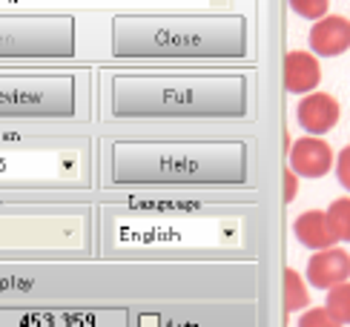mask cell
Instances as JSON below:
<instances>
[{"label":"cell","mask_w":350,"mask_h":327,"mask_svg":"<svg viewBox=\"0 0 350 327\" xmlns=\"http://www.w3.org/2000/svg\"><path fill=\"white\" fill-rule=\"evenodd\" d=\"M78 109L72 69H0V121H66Z\"/></svg>","instance_id":"obj_1"},{"label":"cell","mask_w":350,"mask_h":327,"mask_svg":"<svg viewBox=\"0 0 350 327\" xmlns=\"http://www.w3.org/2000/svg\"><path fill=\"white\" fill-rule=\"evenodd\" d=\"M72 55V18H0V61H66Z\"/></svg>","instance_id":"obj_2"},{"label":"cell","mask_w":350,"mask_h":327,"mask_svg":"<svg viewBox=\"0 0 350 327\" xmlns=\"http://www.w3.org/2000/svg\"><path fill=\"white\" fill-rule=\"evenodd\" d=\"M287 167L301 178H322L336 167V155H333L327 141H322L319 135H304L290 146Z\"/></svg>","instance_id":"obj_3"},{"label":"cell","mask_w":350,"mask_h":327,"mask_svg":"<svg viewBox=\"0 0 350 327\" xmlns=\"http://www.w3.org/2000/svg\"><path fill=\"white\" fill-rule=\"evenodd\" d=\"M339 118H342L339 101L333 95H327V92H319V89L310 95H301L299 107H296V121L308 135L322 138L325 132H330L339 124Z\"/></svg>","instance_id":"obj_4"},{"label":"cell","mask_w":350,"mask_h":327,"mask_svg":"<svg viewBox=\"0 0 350 327\" xmlns=\"http://www.w3.org/2000/svg\"><path fill=\"white\" fill-rule=\"evenodd\" d=\"M350 278V252L345 247L316 250L308 261V281L316 290H330Z\"/></svg>","instance_id":"obj_5"},{"label":"cell","mask_w":350,"mask_h":327,"mask_svg":"<svg viewBox=\"0 0 350 327\" xmlns=\"http://www.w3.org/2000/svg\"><path fill=\"white\" fill-rule=\"evenodd\" d=\"M310 52L316 57H339L350 49V21L345 14H325L310 26Z\"/></svg>","instance_id":"obj_6"},{"label":"cell","mask_w":350,"mask_h":327,"mask_svg":"<svg viewBox=\"0 0 350 327\" xmlns=\"http://www.w3.org/2000/svg\"><path fill=\"white\" fill-rule=\"evenodd\" d=\"M284 89L290 95H310L322 83V66H319V57L313 52L304 49H293L284 55Z\"/></svg>","instance_id":"obj_7"},{"label":"cell","mask_w":350,"mask_h":327,"mask_svg":"<svg viewBox=\"0 0 350 327\" xmlns=\"http://www.w3.org/2000/svg\"><path fill=\"white\" fill-rule=\"evenodd\" d=\"M293 233H296L299 244L308 247V250H313V252L339 244V239H336V233H333L325 210H308V213H301V215L293 221Z\"/></svg>","instance_id":"obj_8"},{"label":"cell","mask_w":350,"mask_h":327,"mask_svg":"<svg viewBox=\"0 0 350 327\" xmlns=\"http://www.w3.org/2000/svg\"><path fill=\"white\" fill-rule=\"evenodd\" d=\"M310 307V293H308V285L299 270L287 267L284 270V310L287 313H301V310Z\"/></svg>","instance_id":"obj_9"},{"label":"cell","mask_w":350,"mask_h":327,"mask_svg":"<svg viewBox=\"0 0 350 327\" xmlns=\"http://www.w3.org/2000/svg\"><path fill=\"white\" fill-rule=\"evenodd\" d=\"M325 213H327V221H330L333 233H336V239L350 244V196H342L336 201H330V207Z\"/></svg>","instance_id":"obj_10"},{"label":"cell","mask_w":350,"mask_h":327,"mask_svg":"<svg viewBox=\"0 0 350 327\" xmlns=\"http://www.w3.org/2000/svg\"><path fill=\"white\" fill-rule=\"evenodd\" d=\"M325 307L330 310V316L339 324H350V281H342V285L327 290Z\"/></svg>","instance_id":"obj_11"},{"label":"cell","mask_w":350,"mask_h":327,"mask_svg":"<svg viewBox=\"0 0 350 327\" xmlns=\"http://www.w3.org/2000/svg\"><path fill=\"white\" fill-rule=\"evenodd\" d=\"M290 9H293L299 18L304 21H322L327 9H330V0H290Z\"/></svg>","instance_id":"obj_12"},{"label":"cell","mask_w":350,"mask_h":327,"mask_svg":"<svg viewBox=\"0 0 350 327\" xmlns=\"http://www.w3.org/2000/svg\"><path fill=\"white\" fill-rule=\"evenodd\" d=\"M296 327H342V324L330 316L327 307H308V310H301Z\"/></svg>","instance_id":"obj_13"},{"label":"cell","mask_w":350,"mask_h":327,"mask_svg":"<svg viewBox=\"0 0 350 327\" xmlns=\"http://www.w3.org/2000/svg\"><path fill=\"white\" fill-rule=\"evenodd\" d=\"M336 178H339V184L350 192V144L336 155Z\"/></svg>","instance_id":"obj_14"},{"label":"cell","mask_w":350,"mask_h":327,"mask_svg":"<svg viewBox=\"0 0 350 327\" xmlns=\"http://www.w3.org/2000/svg\"><path fill=\"white\" fill-rule=\"evenodd\" d=\"M296 196H299V175L290 167H284V204H293Z\"/></svg>","instance_id":"obj_15"}]
</instances>
